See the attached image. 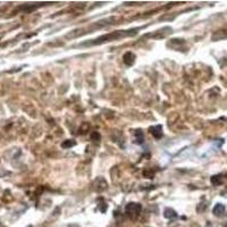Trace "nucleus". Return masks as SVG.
<instances>
[{
	"label": "nucleus",
	"mask_w": 227,
	"mask_h": 227,
	"mask_svg": "<svg viewBox=\"0 0 227 227\" xmlns=\"http://www.w3.org/2000/svg\"><path fill=\"white\" fill-rule=\"evenodd\" d=\"M137 28H134V30H128V31H115L111 32L109 34H105L102 37H99L94 39V40H89L87 42H83L80 46L81 47H87V46H98V44L101 43H106L109 41H114L117 40V39H121V37H128V35H134L136 33Z\"/></svg>",
	"instance_id": "nucleus-1"
},
{
	"label": "nucleus",
	"mask_w": 227,
	"mask_h": 227,
	"mask_svg": "<svg viewBox=\"0 0 227 227\" xmlns=\"http://www.w3.org/2000/svg\"><path fill=\"white\" fill-rule=\"evenodd\" d=\"M141 210H142V207H141L140 203H135V202H131L128 203L125 208V212L128 217L131 219H135L137 216L140 215Z\"/></svg>",
	"instance_id": "nucleus-2"
},
{
	"label": "nucleus",
	"mask_w": 227,
	"mask_h": 227,
	"mask_svg": "<svg viewBox=\"0 0 227 227\" xmlns=\"http://www.w3.org/2000/svg\"><path fill=\"white\" fill-rule=\"evenodd\" d=\"M150 133L152 134L155 139H161L164 133H162V127L161 125H157V126H151L149 128Z\"/></svg>",
	"instance_id": "nucleus-3"
},
{
	"label": "nucleus",
	"mask_w": 227,
	"mask_h": 227,
	"mask_svg": "<svg viewBox=\"0 0 227 227\" xmlns=\"http://www.w3.org/2000/svg\"><path fill=\"white\" fill-rule=\"evenodd\" d=\"M94 189H96V191H99V192L106 190L107 182L103 180V178H96V180H94Z\"/></svg>",
	"instance_id": "nucleus-4"
},
{
	"label": "nucleus",
	"mask_w": 227,
	"mask_h": 227,
	"mask_svg": "<svg viewBox=\"0 0 227 227\" xmlns=\"http://www.w3.org/2000/svg\"><path fill=\"white\" fill-rule=\"evenodd\" d=\"M225 210H226V208H225V205L223 203H217L214 210H212V212H214V215L216 217H223L225 215Z\"/></svg>",
	"instance_id": "nucleus-5"
},
{
	"label": "nucleus",
	"mask_w": 227,
	"mask_h": 227,
	"mask_svg": "<svg viewBox=\"0 0 227 227\" xmlns=\"http://www.w3.org/2000/svg\"><path fill=\"white\" fill-rule=\"evenodd\" d=\"M135 59H136V57H135V55H134L133 52H126L124 55V57H123V60H124V62L127 66L133 65Z\"/></svg>",
	"instance_id": "nucleus-6"
},
{
	"label": "nucleus",
	"mask_w": 227,
	"mask_h": 227,
	"mask_svg": "<svg viewBox=\"0 0 227 227\" xmlns=\"http://www.w3.org/2000/svg\"><path fill=\"white\" fill-rule=\"evenodd\" d=\"M164 216H165V218H167V219H173V218H175L177 216V214H176V211H175L174 209L166 208L165 210H164Z\"/></svg>",
	"instance_id": "nucleus-7"
},
{
	"label": "nucleus",
	"mask_w": 227,
	"mask_h": 227,
	"mask_svg": "<svg viewBox=\"0 0 227 227\" xmlns=\"http://www.w3.org/2000/svg\"><path fill=\"white\" fill-rule=\"evenodd\" d=\"M73 146H75V142L72 140H67L66 142H64V143L62 144V148H66V149H68V148H72Z\"/></svg>",
	"instance_id": "nucleus-8"
},
{
	"label": "nucleus",
	"mask_w": 227,
	"mask_h": 227,
	"mask_svg": "<svg viewBox=\"0 0 227 227\" xmlns=\"http://www.w3.org/2000/svg\"><path fill=\"white\" fill-rule=\"evenodd\" d=\"M221 176H219V175H217V176H212L211 177V183L214 184V185H218V184H220L221 182Z\"/></svg>",
	"instance_id": "nucleus-9"
},
{
	"label": "nucleus",
	"mask_w": 227,
	"mask_h": 227,
	"mask_svg": "<svg viewBox=\"0 0 227 227\" xmlns=\"http://www.w3.org/2000/svg\"><path fill=\"white\" fill-rule=\"evenodd\" d=\"M92 140L93 141H100V134L98 133V132H93V134H92Z\"/></svg>",
	"instance_id": "nucleus-10"
},
{
	"label": "nucleus",
	"mask_w": 227,
	"mask_h": 227,
	"mask_svg": "<svg viewBox=\"0 0 227 227\" xmlns=\"http://www.w3.org/2000/svg\"><path fill=\"white\" fill-rule=\"evenodd\" d=\"M68 227H80V226H78L77 224H71V225H69Z\"/></svg>",
	"instance_id": "nucleus-11"
}]
</instances>
